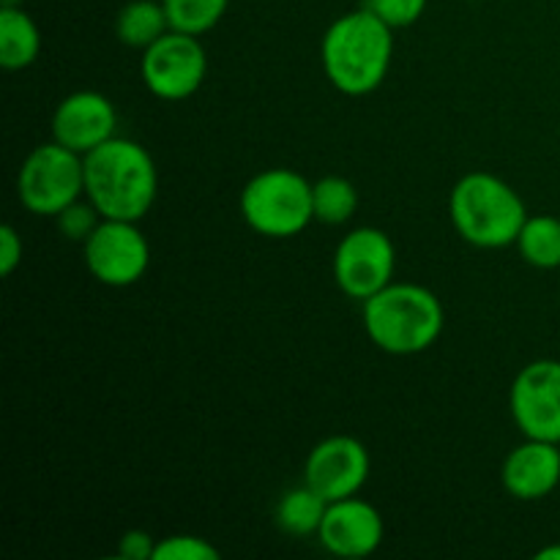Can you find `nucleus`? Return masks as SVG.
Here are the masks:
<instances>
[{
	"label": "nucleus",
	"instance_id": "nucleus-1",
	"mask_svg": "<svg viewBox=\"0 0 560 560\" xmlns=\"http://www.w3.org/2000/svg\"><path fill=\"white\" fill-rule=\"evenodd\" d=\"M320 63L326 80L345 96L375 93L394 63V27L364 5L348 11L323 33Z\"/></svg>",
	"mask_w": 560,
	"mask_h": 560
},
{
	"label": "nucleus",
	"instance_id": "nucleus-2",
	"mask_svg": "<svg viewBox=\"0 0 560 560\" xmlns=\"http://www.w3.org/2000/svg\"><path fill=\"white\" fill-rule=\"evenodd\" d=\"M85 197L104 219L140 222L159 197V167L145 145L115 135L85 156Z\"/></svg>",
	"mask_w": 560,
	"mask_h": 560
},
{
	"label": "nucleus",
	"instance_id": "nucleus-3",
	"mask_svg": "<svg viewBox=\"0 0 560 560\" xmlns=\"http://www.w3.org/2000/svg\"><path fill=\"white\" fill-rule=\"evenodd\" d=\"M361 323L383 353L419 355L441 339L446 310L424 284L392 282L361 304Z\"/></svg>",
	"mask_w": 560,
	"mask_h": 560
},
{
	"label": "nucleus",
	"instance_id": "nucleus-4",
	"mask_svg": "<svg viewBox=\"0 0 560 560\" xmlns=\"http://www.w3.org/2000/svg\"><path fill=\"white\" fill-rule=\"evenodd\" d=\"M528 206L509 180L492 173L463 175L448 195V219L465 244L476 249H503L517 244Z\"/></svg>",
	"mask_w": 560,
	"mask_h": 560
},
{
	"label": "nucleus",
	"instance_id": "nucleus-5",
	"mask_svg": "<svg viewBox=\"0 0 560 560\" xmlns=\"http://www.w3.org/2000/svg\"><path fill=\"white\" fill-rule=\"evenodd\" d=\"M241 217L262 238H295L315 222L312 184L290 167H268L241 189Z\"/></svg>",
	"mask_w": 560,
	"mask_h": 560
},
{
	"label": "nucleus",
	"instance_id": "nucleus-6",
	"mask_svg": "<svg viewBox=\"0 0 560 560\" xmlns=\"http://www.w3.org/2000/svg\"><path fill=\"white\" fill-rule=\"evenodd\" d=\"M16 197L33 217L55 219L85 197V156L55 140L36 145L16 175Z\"/></svg>",
	"mask_w": 560,
	"mask_h": 560
},
{
	"label": "nucleus",
	"instance_id": "nucleus-7",
	"mask_svg": "<svg viewBox=\"0 0 560 560\" xmlns=\"http://www.w3.org/2000/svg\"><path fill=\"white\" fill-rule=\"evenodd\" d=\"M208 74V52L200 36L167 31L159 42L142 49L140 77L148 93L162 102H184L195 96Z\"/></svg>",
	"mask_w": 560,
	"mask_h": 560
},
{
	"label": "nucleus",
	"instance_id": "nucleus-8",
	"mask_svg": "<svg viewBox=\"0 0 560 560\" xmlns=\"http://www.w3.org/2000/svg\"><path fill=\"white\" fill-rule=\"evenodd\" d=\"M334 282L348 299L364 304L386 284L394 282L397 271V246L392 235L381 228H355L334 249Z\"/></svg>",
	"mask_w": 560,
	"mask_h": 560
},
{
	"label": "nucleus",
	"instance_id": "nucleus-9",
	"mask_svg": "<svg viewBox=\"0 0 560 560\" xmlns=\"http://www.w3.org/2000/svg\"><path fill=\"white\" fill-rule=\"evenodd\" d=\"M82 255L91 277L107 288H131L151 268V244L140 222L129 219H102L82 244Z\"/></svg>",
	"mask_w": 560,
	"mask_h": 560
},
{
	"label": "nucleus",
	"instance_id": "nucleus-10",
	"mask_svg": "<svg viewBox=\"0 0 560 560\" xmlns=\"http://www.w3.org/2000/svg\"><path fill=\"white\" fill-rule=\"evenodd\" d=\"M509 408L523 438L560 443V361L525 364L512 381Z\"/></svg>",
	"mask_w": 560,
	"mask_h": 560
},
{
	"label": "nucleus",
	"instance_id": "nucleus-11",
	"mask_svg": "<svg viewBox=\"0 0 560 560\" xmlns=\"http://www.w3.org/2000/svg\"><path fill=\"white\" fill-rule=\"evenodd\" d=\"M372 474V457L359 438H323L304 463V481L328 503L353 498L364 490Z\"/></svg>",
	"mask_w": 560,
	"mask_h": 560
},
{
	"label": "nucleus",
	"instance_id": "nucleus-12",
	"mask_svg": "<svg viewBox=\"0 0 560 560\" xmlns=\"http://www.w3.org/2000/svg\"><path fill=\"white\" fill-rule=\"evenodd\" d=\"M386 536V523L377 506L364 498H342L328 503L317 541L326 552L337 558H366L375 556Z\"/></svg>",
	"mask_w": 560,
	"mask_h": 560
},
{
	"label": "nucleus",
	"instance_id": "nucleus-13",
	"mask_svg": "<svg viewBox=\"0 0 560 560\" xmlns=\"http://www.w3.org/2000/svg\"><path fill=\"white\" fill-rule=\"evenodd\" d=\"M52 140L71 148L80 156H88L113 140L118 129V109L104 93L98 91H74L52 113Z\"/></svg>",
	"mask_w": 560,
	"mask_h": 560
},
{
	"label": "nucleus",
	"instance_id": "nucleus-14",
	"mask_svg": "<svg viewBox=\"0 0 560 560\" xmlns=\"http://www.w3.org/2000/svg\"><path fill=\"white\" fill-rule=\"evenodd\" d=\"M503 490L525 503L552 495L560 485V443L525 438L501 465Z\"/></svg>",
	"mask_w": 560,
	"mask_h": 560
},
{
	"label": "nucleus",
	"instance_id": "nucleus-15",
	"mask_svg": "<svg viewBox=\"0 0 560 560\" xmlns=\"http://www.w3.org/2000/svg\"><path fill=\"white\" fill-rule=\"evenodd\" d=\"M42 55V31L36 20L22 5L0 9V66L9 71H22L33 66Z\"/></svg>",
	"mask_w": 560,
	"mask_h": 560
},
{
	"label": "nucleus",
	"instance_id": "nucleus-16",
	"mask_svg": "<svg viewBox=\"0 0 560 560\" xmlns=\"http://www.w3.org/2000/svg\"><path fill=\"white\" fill-rule=\"evenodd\" d=\"M167 31L173 27H170L162 0H131L115 16V36L124 47L131 49H148Z\"/></svg>",
	"mask_w": 560,
	"mask_h": 560
},
{
	"label": "nucleus",
	"instance_id": "nucleus-17",
	"mask_svg": "<svg viewBox=\"0 0 560 560\" xmlns=\"http://www.w3.org/2000/svg\"><path fill=\"white\" fill-rule=\"evenodd\" d=\"M328 501L317 490H312L310 485L293 487V490L284 492L277 503V525L282 534L295 536V539H306V536H317L320 530L323 517H326Z\"/></svg>",
	"mask_w": 560,
	"mask_h": 560
},
{
	"label": "nucleus",
	"instance_id": "nucleus-18",
	"mask_svg": "<svg viewBox=\"0 0 560 560\" xmlns=\"http://www.w3.org/2000/svg\"><path fill=\"white\" fill-rule=\"evenodd\" d=\"M514 246L528 266L541 268V271L560 268V219L550 213L528 217Z\"/></svg>",
	"mask_w": 560,
	"mask_h": 560
},
{
	"label": "nucleus",
	"instance_id": "nucleus-19",
	"mask_svg": "<svg viewBox=\"0 0 560 560\" xmlns=\"http://www.w3.org/2000/svg\"><path fill=\"white\" fill-rule=\"evenodd\" d=\"M312 208H315V222L320 224H348L359 211V191L353 180L342 175H326V178L312 184Z\"/></svg>",
	"mask_w": 560,
	"mask_h": 560
},
{
	"label": "nucleus",
	"instance_id": "nucleus-20",
	"mask_svg": "<svg viewBox=\"0 0 560 560\" xmlns=\"http://www.w3.org/2000/svg\"><path fill=\"white\" fill-rule=\"evenodd\" d=\"M162 5L173 31L202 36L222 22L230 0H162Z\"/></svg>",
	"mask_w": 560,
	"mask_h": 560
},
{
	"label": "nucleus",
	"instance_id": "nucleus-21",
	"mask_svg": "<svg viewBox=\"0 0 560 560\" xmlns=\"http://www.w3.org/2000/svg\"><path fill=\"white\" fill-rule=\"evenodd\" d=\"M219 547L195 534H175L164 536L156 541L153 560H219Z\"/></svg>",
	"mask_w": 560,
	"mask_h": 560
},
{
	"label": "nucleus",
	"instance_id": "nucleus-22",
	"mask_svg": "<svg viewBox=\"0 0 560 560\" xmlns=\"http://www.w3.org/2000/svg\"><path fill=\"white\" fill-rule=\"evenodd\" d=\"M102 213L96 211V206H93L91 200H74L71 206H66L63 211L55 217V224H58L60 235L69 241H80V244H85L88 238H91L93 230L98 228V222H102Z\"/></svg>",
	"mask_w": 560,
	"mask_h": 560
},
{
	"label": "nucleus",
	"instance_id": "nucleus-23",
	"mask_svg": "<svg viewBox=\"0 0 560 560\" xmlns=\"http://www.w3.org/2000/svg\"><path fill=\"white\" fill-rule=\"evenodd\" d=\"M430 0H364V9H370L377 20L386 22L388 27H410L424 16Z\"/></svg>",
	"mask_w": 560,
	"mask_h": 560
},
{
	"label": "nucleus",
	"instance_id": "nucleus-24",
	"mask_svg": "<svg viewBox=\"0 0 560 560\" xmlns=\"http://www.w3.org/2000/svg\"><path fill=\"white\" fill-rule=\"evenodd\" d=\"M22 255H25L22 235L16 233L14 224H3L0 228V273L11 277L22 266Z\"/></svg>",
	"mask_w": 560,
	"mask_h": 560
},
{
	"label": "nucleus",
	"instance_id": "nucleus-25",
	"mask_svg": "<svg viewBox=\"0 0 560 560\" xmlns=\"http://www.w3.org/2000/svg\"><path fill=\"white\" fill-rule=\"evenodd\" d=\"M156 552V539L148 530L131 528L118 539V558L124 560H153Z\"/></svg>",
	"mask_w": 560,
	"mask_h": 560
},
{
	"label": "nucleus",
	"instance_id": "nucleus-26",
	"mask_svg": "<svg viewBox=\"0 0 560 560\" xmlns=\"http://www.w3.org/2000/svg\"><path fill=\"white\" fill-rule=\"evenodd\" d=\"M536 560H560V545H547L541 547L539 552L534 556Z\"/></svg>",
	"mask_w": 560,
	"mask_h": 560
},
{
	"label": "nucleus",
	"instance_id": "nucleus-27",
	"mask_svg": "<svg viewBox=\"0 0 560 560\" xmlns=\"http://www.w3.org/2000/svg\"><path fill=\"white\" fill-rule=\"evenodd\" d=\"M3 5H22V0H0V9H3Z\"/></svg>",
	"mask_w": 560,
	"mask_h": 560
}]
</instances>
